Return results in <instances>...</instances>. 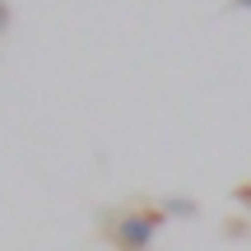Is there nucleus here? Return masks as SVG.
I'll use <instances>...</instances> for the list:
<instances>
[{"label": "nucleus", "mask_w": 251, "mask_h": 251, "mask_svg": "<svg viewBox=\"0 0 251 251\" xmlns=\"http://www.w3.org/2000/svg\"><path fill=\"white\" fill-rule=\"evenodd\" d=\"M237 200H242V205H251V186H242V191H237Z\"/></svg>", "instance_id": "obj_2"}, {"label": "nucleus", "mask_w": 251, "mask_h": 251, "mask_svg": "<svg viewBox=\"0 0 251 251\" xmlns=\"http://www.w3.org/2000/svg\"><path fill=\"white\" fill-rule=\"evenodd\" d=\"M237 5H242V9H251V0H237Z\"/></svg>", "instance_id": "obj_4"}, {"label": "nucleus", "mask_w": 251, "mask_h": 251, "mask_svg": "<svg viewBox=\"0 0 251 251\" xmlns=\"http://www.w3.org/2000/svg\"><path fill=\"white\" fill-rule=\"evenodd\" d=\"M158 224H163V209H130V214H112L107 233L117 242V251H149Z\"/></svg>", "instance_id": "obj_1"}, {"label": "nucleus", "mask_w": 251, "mask_h": 251, "mask_svg": "<svg viewBox=\"0 0 251 251\" xmlns=\"http://www.w3.org/2000/svg\"><path fill=\"white\" fill-rule=\"evenodd\" d=\"M0 28H5V5H0Z\"/></svg>", "instance_id": "obj_3"}]
</instances>
